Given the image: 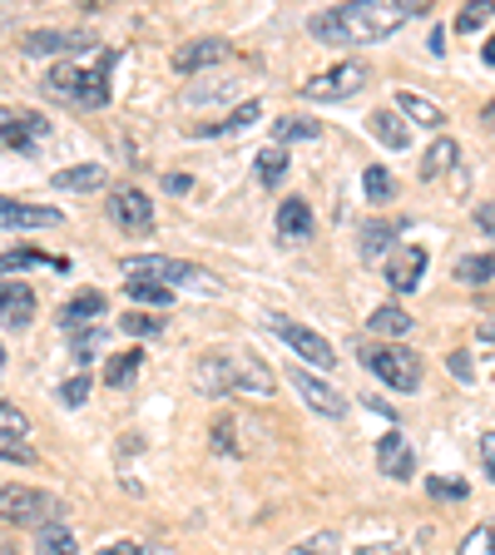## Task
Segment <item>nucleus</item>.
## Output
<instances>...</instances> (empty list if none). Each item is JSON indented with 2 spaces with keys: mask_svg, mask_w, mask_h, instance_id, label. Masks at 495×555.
<instances>
[{
  "mask_svg": "<svg viewBox=\"0 0 495 555\" xmlns=\"http://www.w3.org/2000/svg\"><path fill=\"white\" fill-rule=\"evenodd\" d=\"M412 15H421L416 0H352V5L312 15V35L327 46H372V40L402 30Z\"/></svg>",
  "mask_w": 495,
  "mask_h": 555,
  "instance_id": "nucleus-1",
  "label": "nucleus"
},
{
  "mask_svg": "<svg viewBox=\"0 0 495 555\" xmlns=\"http://www.w3.org/2000/svg\"><path fill=\"white\" fill-rule=\"evenodd\" d=\"M194 382H198V392H208V397H229V392L268 397V392H273L268 367H263V362H253V358H204L194 367Z\"/></svg>",
  "mask_w": 495,
  "mask_h": 555,
  "instance_id": "nucleus-2",
  "label": "nucleus"
},
{
  "mask_svg": "<svg viewBox=\"0 0 495 555\" xmlns=\"http://www.w3.org/2000/svg\"><path fill=\"white\" fill-rule=\"evenodd\" d=\"M50 94H60V100H75V104H104L109 100V65H94V69H80V65H55L45 80Z\"/></svg>",
  "mask_w": 495,
  "mask_h": 555,
  "instance_id": "nucleus-3",
  "label": "nucleus"
},
{
  "mask_svg": "<svg viewBox=\"0 0 495 555\" xmlns=\"http://www.w3.org/2000/svg\"><path fill=\"white\" fill-rule=\"evenodd\" d=\"M125 273L139 278V283H159V288H169V283H198V288H213V278H208L204 268L184 263V258H159V254L125 258Z\"/></svg>",
  "mask_w": 495,
  "mask_h": 555,
  "instance_id": "nucleus-4",
  "label": "nucleus"
},
{
  "mask_svg": "<svg viewBox=\"0 0 495 555\" xmlns=\"http://www.w3.org/2000/svg\"><path fill=\"white\" fill-rule=\"evenodd\" d=\"M362 362H367V372H377L387 387H396V392H416V382H421V362H416V352H406V347H362Z\"/></svg>",
  "mask_w": 495,
  "mask_h": 555,
  "instance_id": "nucleus-5",
  "label": "nucleus"
},
{
  "mask_svg": "<svg viewBox=\"0 0 495 555\" xmlns=\"http://www.w3.org/2000/svg\"><path fill=\"white\" fill-rule=\"evenodd\" d=\"M60 516V501L50 496V491H35V486H0V520H25V526H35V520H55Z\"/></svg>",
  "mask_w": 495,
  "mask_h": 555,
  "instance_id": "nucleus-6",
  "label": "nucleus"
},
{
  "mask_svg": "<svg viewBox=\"0 0 495 555\" xmlns=\"http://www.w3.org/2000/svg\"><path fill=\"white\" fill-rule=\"evenodd\" d=\"M362 85H367V65H362V60H342L337 69L312 75V80L302 85V94H308V100H317V104H327V100H352Z\"/></svg>",
  "mask_w": 495,
  "mask_h": 555,
  "instance_id": "nucleus-7",
  "label": "nucleus"
},
{
  "mask_svg": "<svg viewBox=\"0 0 495 555\" xmlns=\"http://www.w3.org/2000/svg\"><path fill=\"white\" fill-rule=\"evenodd\" d=\"M273 333L283 337V343H288L302 362H312V367H337V347L327 343L323 333H312V327L292 323V318H273Z\"/></svg>",
  "mask_w": 495,
  "mask_h": 555,
  "instance_id": "nucleus-8",
  "label": "nucleus"
},
{
  "mask_svg": "<svg viewBox=\"0 0 495 555\" xmlns=\"http://www.w3.org/2000/svg\"><path fill=\"white\" fill-rule=\"evenodd\" d=\"M109 219L129 233H154V208L139 189H115V194H109Z\"/></svg>",
  "mask_w": 495,
  "mask_h": 555,
  "instance_id": "nucleus-9",
  "label": "nucleus"
},
{
  "mask_svg": "<svg viewBox=\"0 0 495 555\" xmlns=\"http://www.w3.org/2000/svg\"><path fill=\"white\" fill-rule=\"evenodd\" d=\"M427 263H431L427 248H421V243H406L402 254L387 263V283H392V293H416V288H421V278H427Z\"/></svg>",
  "mask_w": 495,
  "mask_h": 555,
  "instance_id": "nucleus-10",
  "label": "nucleus"
},
{
  "mask_svg": "<svg viewBox=\"0 0 495 555\" xmlns=\"http://www.w3.org/2000/svg\"><path fill=\"white\" fill-rule=\"evenodd\" d=\"M377 466H381V476H392V481H412V472H416L412 441H406L402 431H387V437L377 441Z\"/></svg>",
  "mask_w": 495,
  "mask_h": 555,
  "instance_id": "nucleus-11",
  "label": "nucleus"
},
{
  "mask_svg": "<svg viewBox=\"0 0 495 555\" xmlns=\"http://www.w3.org/2000/svg\"><path fill=\"white\" fill-rule=\"evenodd\" d=\"M292 387H298V397L312 406V412H323V416H342L347 402L337 387H327L323 377H312V372H292Z\"/></svg>",
  "mask_w": 495,
  "mask_h": 555,
  "instance_id": "nucleus-12",
  "label": "nucleus"
},
{
  "mask_svg": "<svg viewBox=\"0 0 495 555\" xmlns=\"http://www.w3.org/2000/svg\"><path fill=\"white\" fill-rule=\"evenodd\" d=\"M60 208H35V204H15L0 198V229H55Z\"/></svg>",
  "mask_w": 495,
  "mask_h": 555,
  "instance_id": "nucleus-13",
  "label": "nucleus"
},
{
  "mask_svg": "<svg viewBox=\"0 0 495 555\" xmlns=\"http://www.w3.org/2000/svg\"><path fill=\"white\" fill-rule=\"evenodd\" d=\"M35 318V293L25 283H0V323L25 327Z\"/></svg>",
  "mask_w": 495,
  "mask_h": 555,
  "instance_id": "nucleus-14",
  "label": "nucleus"
},
{
  "mask_svg": "<svg viewBox=\"0 0 495 555\" xmlns=\"http://www.w3.org/2000/svg\"><path fill=\"white\" fill-rule=\"evenodd\" d=\"M90 46L84 30H35L25 35V55H65V50H80Z\"/></svg>",
  "mask_w": 495,
  "mask_h": 555,
  "instance_id": "nucleus-15",
  "label": "nucleus"
},
{
  "mask_svg": "<svg viewBox=\"0 0 495 555\" xmlns=\"http://www.w3.org/2000/svg\"><path fill=\"white\" fill-rule=\"evenodd\" d=\"M277 238L283 243L312 238V208L302 204V198H283V204H277Z\"/></svg>",
  "mask_w": 495,
  "mask_h": 555,
  "instance_id": "nucleus-16",
  "label": "nucleus"
},
{
  "mask_svg": "<svg viewBox=\"0 0 495 555\" xmlns=\"http://www.w3.org/2000/svg\"><path fill=\"white\" fill-rule=\"evenodd\" d=\"M100 312H104V293H80V298H69L65 308H60V323H65L69 333H80V327H90Z\"/></svg>",
  "mask_w": 495,
  "mask_h": 555,
  "instance_id": "nucleus-17",
  "label": "nucleus"
},
{
  "mask_svg": "<svg viewBox=\"0 0 495 555\" xmlns=\"http://www.w3.org/2000/svg\"><path fill=\"white\" fill-rule=\"evenodd\" d=\"M30 134H50V125L40 115H11L0 125V144H11V150H30Z\"/></svg>",
  "mask_w": 495,
  "mask_h": 555,
  "instance_id": "nucleus-18",
  "label": "nucleus"
},
{
  "mask_svg": "<svg viewBox=\"0 0 495 555\" xmlns=\"http://www.w3.org/2000/svg\"><path fill=\"white\" fill-rule=\"evenodd\" d=\"M35 555H80V541H75L69 526L50 520V526H40V535H35Z\"/></svg>",
  "mask_w": 495,
  "mask_h": 555,
  "instance_id": "nucleus-19",
  "label": "nucleus"
},
{
  "mask_svg": "<svg viewBox=\"0 0 495 555\" xmlns=\"http://www.w3.org/2000/svg\"><path fill=\"white\" fill-rule=\"evenodd\" d=\"M396 109H402L406 119H416V125H427V129L446 125V115H441V104H431L427 94H416V90H402V94H396Z\"/></svg>",
  "mask_w": 495,
  "mask_h": 555,
  "instance_id": "nucleus-20",
  "label": "nucleus"
},
{
  "mask_svg": "<svg viewBox=\"0 0 495 555\" xmlns=\"http://www.w3.org/2000/svg\"><path fill=\"white\" fill-rule=\"evenodd\" d=\"M223 55H229V46H223V40H194L188 50H179V60H173V65L184 69V75H194V69H204V65H219Z\"/></svg>",
  "mask_w": 495,
  "mask_h": 555,
  "instance_id": "nucleus-21",
  "label": "nucleus"
},
{
  "mask_svg": "<svg viewBox=\"0 0 495 555\" xmlns=\"http://www.w3.org/2000/svg\"><path fill=\"white\" fill-rule=\"evenodd\" d=\"M15 268H45V273H69L65 258L35 254V248H15V254H0V273H15Z\"/></svg>",
  "mask_w": 495,
  "mask_h": 555,
  "instance_id": "nucleus-22",
  "label": "nucleus"
},
{
  "mask_svg": "<svg viewBox=\"0 0 495 555\" xmlns=\"http://www.w3.org/2000/svg\"><path fill=\"white\" fill-rule=\"evenodd\" d=\"M367 327H372L377 337H406V333H412V312L396 308V302H387V308H377V312L367 318Z\"/></svg>",
  "mask_w": 495,
  "mask_h": 555,
  "instance_id": "nucleus-23",
  "label": "nucleus"
},
{
  "mask_svg": "<svg viewBox=\"0 0 495 555\" xmlns=\"http://www.w3.org/2000/svg\"><path fill=\"white\" fill-rule=\"evenodd\" d=\"M104 164H80V169H60V173H50V184L55 189H104Z\"/></svg>",
  "mask_w": 495,
  "mask_h": 555,
  "instance_id": "nucleus-24",
  "label": "nucleus"
},
{
  "mask_svg": "<svg viewBox=\"0 0 495 555\" xmlns=\"http://www.w3.org/2000/svg\"><path fill=\"white\" fill-rule=\"evenodd\" d=\"M258 119V100H248V104H238L229 119H219V125H198L194 134L198 139H213V134H238V129H248Z\"/></svg>",
  "mask_w": 495,
  "mask_h": 555,
  "instance_id": "nucleus-25",
  "label": "nucleus"
},
{
  "mask_svg": "<svg viewBox=\"0 0 495 555\" xmlns=\"http://www.w3.org/2000/svg\"><path fill=\"white\" fill-rule=\"evenodd\" d=\"M372 134L387 144V150H406L412 144V134H406L402 115H392V109H381V115H372Z\"/></svg>",
  "mask_w": 495,
  "mask_h": 555,
  "instance_id": "nucleus-26",
  "label": "nucleus"
},
{
  "mask_svg": "<svg viewBox=\"0 0 495 555\" xmlns=\"http://www.w3.org/2000/svg\"><path fill=\"white\" fill-rule=\"evenodd\" d=\"M406 223L396 219V223H367V229H362V258H367V263H377L381 254H387V243H392V233H402Z\"/></svg>",
  "mask_w": 495,
  "mask_h": 555,
  "instance_id": "nucleus-27",
  "label": "nucleus"
},
{
  "mask_svg": "<svg viewBox=\"0 0 495 555\" xmlns=\"http://www.w3.org/2000/svg\"><path fill=\"white\" fill-rule=\"evenodd\" d=\"M451 164H456V139H437L427 150V159H421V179H441Z\"/></svg>",
  "mask_w": 495,
  "mask_h": 555,
  "instance_id": "nucleus-28",
  "label": "nucleus"
},
{
  "mask_svg": "<svg viewBox=\"0 0 495 555\" xmlns=\"http://www.w3.org/2000/svg\"><path fill=\"white\" fill-rule=\"evenodd\" d=\"M139 367H144V352H119V358H109V367H104V382H109V387H125Z\"/></svg>",
  "mask_w": 495,
  "mask_h": 555,
  "instance_id": "nucleus-29",
  "label": "nucleus"
},
{
  "mask_svg": "<svg viewBox=\"0 0 495 555\" xmlns=\"http://www.w3.org/2000/svg\"><path fill=\"white\" fill-rule=\"evenodd\" d=\"M456 278H461V283H485V278H495V254L456 258Z\"/></svg>",
  "mask_w": 495,
  "mask_h": 555,
  "instance_id": "nucleus-30",
  "label": "nucleus"
},
{
  "mask_svg": "<svg viewBox=\"0 0 495 555\" xmlns=\"http://www.w3.org/2000/svg\"><path fill=\"white\" fill-rule=\"evenodd\" d=\"M125 293L134 302H154V308H169V302H173V288H159V283H139V278H129Z\"/></svg>",
  "mask_w": 495,
  "mask_h": 555,
  "instance_id": "nucleus-31",
  "label": "nucleus"
},
{
  "mask_svg": "<svg viewBox=\"0 0 495 555\" xmlns=\"http://www.w3.org/2000/svg\"><path fill=\"white\" fill-rule=\"evenodd\" d=\"M25 431H30V422H25V412L21 406H11L5 397H0V437L5 441H21Z\"/></svg>",
  "mask_w": 495,
  "mask_h": 555,
  "instance_id": "nucleus-32",
  "label": "nucleus"
},
{
  "mask_svg": "<svg viewBox=\"0 0 495 555\" xmlns=\"http://www.w3.org/2000/svg\"><path fill=\"white\" fill-rule=\"evenodd\" d=\"M283 173H288V154H283V150H263V154H258V179H263V184H283Z\"/></svg>",
  "mask_w": 495,
  "mask_h": 555,
  "instance_id": "nucleus-33",
  "label": "nucleus"
},
{
  "mask_svg": "<svg viewBox=\"0 0 495 555\" xmlns=\"http://www.w3.org/2000/svg\"><path fill=\"white\" fill-rule=\"evenodd\" d=\"M461 555H495V520H481L461 541Z\"/></svg>",
  "mask_w": 495,
  "mask_h": 555,
  "instance_id": "nucleus-34",
  "label": "nucleus"
},
{
  "mask_svg": "<svg viewBox=\"0 0 495 555\" xmlns=\"http://www.w3.org/2000/svg\"><path fill=\"white\" fill-rule=\"evenodd\" d=\"M273 134H277V144H288V139H317V125L312 119H277L273 125Z\"/></svg>",
  "mask_w": 495,
  "mask_h": 555,
  "instance_id": "nucleus-35",
  "label": "nucleus"
},
{
  "mask_svg": "<svg viewBox=\"0 0 495 555\" xmlns=\"http://www.w3.org/2000/svg\"><path fill=\"white\" fill-rule=\"evenodd\" d=\"M362 189H367V198H392L396 184H392V173L387 169H367L362 173Z\"/></svg>",
  "mask_w": 495,
  "mask_h": 555,
  "instance_id": "nucleus-36",
  "label": "nucleus"
},
{
  "mask_svg": "<svg viewBox=\"0 0 495 555\" xmlns=\"http://www.w3.org/2000/svg\"><path fill=\"white\" fill-rule=\"evenodd\" d=\"M427 491L437 501H466V481H461V476H456V481H451V476H431Z\"/></svg>",
  "mask_w": 495,
  "mask_h": 555,
  "instance_id": "nucleus-37",
  "label": "nucleus"
},
{
  "mask_svg": "<svg viewBox=\"0 0 495 555\" xmlns=\"http://www.w3.org/2000/svg\"><path fill=\"white\" fill-rule=\"evenodd\" d=\"M491 15H495V5H491V0H476V5H471V11H466V15H456V30H481V25L485 21H491Z\"/></svg>",
  "mask_w": 495,
  "mask_h": 555,
  "instance_id": "nucleus-38",
  "label": "nucleus"
},
{
  "mask_svg": "<svg viewBox=\"0 0 495 555\" xmlns=\"http://www.w3.org/2000/svg\"><path fill=\"white\" fill-rule=\"evenodd\" d=\"M119 327H125V333H144V337H149V333H159V318H154V312H125V323H119Z\"/></svg>",
  "mask_w": 495,
  "mask_h": 555,
  "instance_id": "nucleus-39",
  "label": "nucleus"
},
{
  "mask_svg": "<svg viewBox=\"0 0 495 555\" xmlns=\"http://www.w3.org/2000/svg\"><path fill=\"white\" fill-rule=\"evenodd\" d=\"M298 555H337V535H333V531L312 535L308 545H298Z\"/></svg>",
  "mask_w": 495,
  "mask_h": 555,
  "instance_id": "nucleus-40",
  "label": "nucleus"
},
{
  "mask_svg": "<svg viewBox=\"0 0 495 555\" xmlns=\"http://www.w3.org/2000/svg\"><path fill=\"white\" fill-rule=\"evenodd\" d=\"M84 392H90V377H69L65 387H60V397H65L69 406H80V402H84Z\"/></svg>",
  "mask_w": 495,
  "mask_h": 555,
  "instance_id": "nucleus-41",
  "label": "nucleus"
},
{
  "mask_svg": "<svg viewBox=\"0 0 495 555\" xmlns=\"http://www.w3.org/2000/svg\"><path fill=\"white\" fill-rule=\"evenodd\" d=\"M0 462H35V451L21 447V441H5V437H0Z\"/></svg>",
  "mask_w": 495,
  "mask_h": 555,
  "instance_id": "nucleus-42",
  "label": "nucleus"
},
{
  "mask_svg": "<svg viewBox=\"0 0 495 555\" xmlns=\"http://www.w3.org/2000/svg\"><path fill=\"white\" fill-rule=\"evenodd\" d=\"M446 367H451V377H461V382H471V377H476V372H471V358H466V352H451Z\"/></svg>",
  "mask_w": 495,
  "mask_h": 555,
  "instance_id": "nucleus-43",
  "label": "nucleus"
},
{
  "mask_svg": "<svg viewBox=\"0 0 495 555\" xmlns=\"http://www.w3.org/2000/svg\"><path fill=\"white\" fill-rule=\"evenodd\" d=\"M481 466L495 476V431H485V437H481Z\"/></svg>",
  "mask_w": 495,
  "mask_h": 555,
  "instance_id": "nucleus-44",
  "label": "nucleus"
},
{
  "mask_svg": "<svg viewBox=\"0 0 495 555\" xmlns=\"http://www.w3.org/2000/svg\"><path fill=\"white\" fill-rule=\"evenodd\" d=\"M476 223H481V229L495 238V208H491V204H481V208H476Z\"/></svg>",
  "mask_w": 495,
  "mask_h": 555,
  "instance_id": "nucleus-45",
  "label": "nucleus"
},
{
  "mask_svg": "<svg viewBox=\"0 0 495 555\" xmlns=\"http://www.w3.org/2000/svg\"><path fill=\"white\" fill-rule=\"evenodd\" d=\"M100 555H144V551H139L134 541H115V545H104Z\"/></svg>",
  "mask_w": 495,
  "mask_h": 555,
  "instance_id": "nucleus-46",
  "label": "nucleus"
},
{
  "mask_svg": "<svg viewBox=\"0 0 495 555\" xmlns=\"http://www.w3.org/2000/svg\"><path fill=\"white\" fill-rule=\"evenodd\" d=\"M164 189H169V194H184V189H188V173H169V179H164Z\"/></svg>",
  "mask_w": 495,
  "mask_h": 555,
  "instance_id": "nucleus-47",
  "label": "nucleus"
},
{
  "mask_svg": "<svg viewBox=\"0 0 495 555\" xmlns=\"http://www.w3.org/2000/svg\"><path fill=\"white\" fill-rule=\"evenodd\" d=\"M481 55H485V65L495 69V35H491V40H485V50H481Z\"/></svg>",
  "mask_w": 495,
  "mask_h": 555,
  "instance_id": "nucleus-48",
  "label": "nucleus"
},
{
  "mask_svg": "<svg viewBox=\"0 0 495 555\" xmlns=\"http://www.w3.org/2000/svg\"><path fill=\"white\" fill-rule=\"evenodd\" d=\"M481 343H491V347H495V323H481Z\"/></svg>",
  "mask_w": 495,
  "mask_h": 555,
  "instance_id": "nucleus-49",
  "label": "nucleus"
},
{
  "mask_svg": "<svg viewBox=\"0 0 495 555\" xmlns=\"http://www.w3.org/2000/svg\"><path fill=\"white\" fill-rule=\"evenodd\" d=\"M481 119H485V129H495V104H485V109H481Z\"/></svg>",
  "mask_w": 495,
  "mask_h": 555,
  "instance_id": "nucleus-50",
  "label": "nucleus"
},
{
  "mask_svg": "<svg viewBox=\"0 0 495 555\" xmlns=\"http://www.w3.org/2000/svg\"><path fill=\"white\" fill-rule=\"evenodd\" d=\"M0 372H5V347H0Z\"/></svg>",
  "mask_w": 495,
  "mask_h": 555,
  "instance_id": "nucleus-51",
  "label": "nucleus"
},
{
  "mask_svg": "<svg viewBox=\"0 0 495 555\" xmlns=\"http://www.w3.org/2000/svg\"><path fill=\"white\" fill-rule=\"evenodd\" d=\"M367 555H377V551H367ZM381 555H402V551H381Z\"/></svg>",
  "mask_w": 495,
  "mask_h": 555,
  "instance_id": "nucleus-52",
  "label": "nucleus"
}]
</instances>
